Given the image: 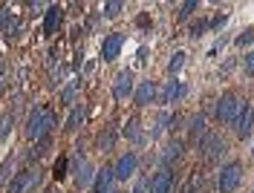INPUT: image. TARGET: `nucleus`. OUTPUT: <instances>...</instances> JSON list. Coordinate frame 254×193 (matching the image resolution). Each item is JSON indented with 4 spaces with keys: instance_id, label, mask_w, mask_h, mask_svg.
<instances>
[{
    "instance_id": "f257e3e1",
    "label": "nucleus",
    "mask_w": 254,
    "mask_h": 193,
    "mask_svg": "<svg viewBox=\"0 0 254 193\" xmlns=\"http://www.w3.org/2000/svg\"><path fill=\"white\" fill-rule=\"evenodd\" d=\"M55 124H58V115L52 113V107H47V104H35V107L29 110V118H26L23 136H26L29 142H41V139L52 136Z\"/></svg>"
},
{
    "instance_id": "f03ea898",
    "label": "nucleus",
    "mask_w": 254,
    "mask_h": 193,
    "mask_svg": "<svg viewBox=\"0 0 254 193\" xmlns=\"http://www.w3.org/2000/svg\"><path fill=\"white\" fill-rule=\"evenodd\" d=\"M243 104H246V101H243L234 90H225V93L220 96V101H217V107H214L217 121H220V124H225V127H234V121H237Z\"/></svg>"
},
{
    "instance_id": "7ed1b4c3",
    "label": "nucleus",
    "mask_w": 254,
    "mask_h": 193,
    "mask_svg": "<svg viewBox=\"0 0 254 193\" xmlns=\"http://www.w3.org/2000/svg\"><path fill=\"white\" fill-rule=\"evenodd\" d=\"M196 150H199V159L208 161V164H220V161L228 156V145H225V139H220V136L211 133V130L199 139Z\"/></svg>"
},
{
    "instance_id": "20e7f679",
    "label": "nucleus",
    "mask_w": 254,
    "mask_h": 193,
    "mask_svg": "<svg viewBox=\"0 0 254 193\" xmlns=\"http://www.w3.org/2000/svg\"><path fill=\"white\" fill-rule=\"evenodd\" d=\"M69 173H72V182H75L78 191H90L98 170L93 167V161L87 159V156H81V150H78V153L69 159Z\"/></svg>"
},
{
    "instance_id": "39448f33",
    "label": "nucleus",
    "mask_w": 254,
    "mask_h": 193,
    "mask_svg": "<svg viewBox=\"0 0 254 193\" xmlns=\"http://www.w3.org/2000/svg\"><path fill=\"white\" fill-rule=\"evenodd\" d=\"M240 185H243V164L240 161L222 164L217 173V193H234Z\"/></svg>"
},
{
    "instance_id": "423d86ee",
    "label": "nucleus",
    "mask_w": 254,
    "mask_h": 193,
    "mask_svg": "<svg viewBox=\"0 0 254 193\" xmlns=\"http://www.w3.org/2000/svg\"><path fill=\"white\" fill-rule=\"evenodd\" d=\"M113 173H116V182H127V179H133L139 173V153L136 150H127L122 153L116 164H113Z\"/></svg>"
},
{
    "instance_id": "0eeeda50",
    "label": "nucleus",
    "mask_w": 254,
    "mask_h": 193,
    "mask_svg": "<svg viewBox=\"0 0 254 193\" xmlns=\"http://www.w3.org/2000/svg\"><path fill=\"white\" fill-rule=\"evenodd\" d=\"M188 96V87L182 84V81H176V78H171V81H165V87L159 90L156 87V104H179L182 98Z\"/></svg>"
},
{
    "instance_id": "6e6552de",
    "label": "nucleus",
    "mask_w": 254,
    "mask_h": 193,
    "mask_svg": "<svg viewBox=\"0 0 254 193\" xmlns=\"http://www.w3.org/2000/svg\"><path fill=\"white\" fill-rule=\"evenodd\" d=\"M182 153H185V145L179 139H171L168 145L159 150V170H171L176 161L182 159Z\"/></svg>"
},
{
    "instance_id": "1a4fd4ad",
    "label": "nucleus",
    "mask_w": 254,
    "mask_h": 193,
    "mask_svg": "<svg viewBox=\"0 0 254 193\" xmlns=\"http://www.w3.org/2000/svg\"><path fill=\"white\" fill-rule=\"evenodd\" d=\"M252 130H254V104H243V110H240L237 115V121H234V136H237L240 142H246L249 136H252Z\"/></svg>"
},
{
    "instance_id": "9d476101",
    "label": "nucleus",
    "mask_w": 254,
    "mask_h": 193,
    "mask_svg": "<svg viewBox=\"0 0 254 193\" xmlns=\"http://www.w3.org/2000/svg\"><path fill=\"white\" fill-rule=\"evenodd\" d=\"M133 90H136V84H133V72L130 69H122L116 81H113V98L116 101H127V98H133Z\"/></svg>"
},
{
    "instance_id": "9b49d317",
    "label": "nucleus",
    "mask_w": 254,
    "mask_h": 193,
    "mask_svg": "<svg viewBox=\"0 0 254 193\" xmlns=\"http://www.w3.org/2000/svg\"><path fill=\"white\" fill-rule=\"evenodd\" d=\"M176 188V173L174 170H156L150 176V185H147V193H174Z\"/></svg>"
},
{
    "instance_id": "f8f14e48",
    "label": "nucleus",
    "mask_w": 254,
    "mask_h": 193,
    "mask_svg": "<svg viewBox=\"0 0 254 193\" xmlns=\"http://www.w3.org/2000/svg\"><path fill=\"white\" fill-rule=\"evenodd\" d=\"M122 47H125V32L104 35V41H101V58H104V61H116L119 52H122Z\"/></svg>"
},
{
    "instance_id": "ddd939ff",
    "label": "nucleus",
    "mask_w": 254,
    "mask_h": 193,
    "mask_svg": "<svg viewBox=\"0 0 254 193\" xmlns=\"http://www.w3.org/2000/svg\"><path fill=\"white\" fill-rule=\"evenodd\" d=\"M156 101V84L150 78H144L136 84V90H133V104L136 107H147V104H153Z\"/></svg>"
},
{
    "instance_id": "4468645a",
    "label": "nucleus",
    "mask_w": 254,
    "mask_h": 193,
    "mask_svg": "<svg viewBox=\"0 0 254 193\" xmlns=\"http://www.w3.org/2000/svg\"><path fill=\"white\" fill-rule=\"evenodd\" d=\"M61 20H64V6H58V3H49V9L44 12V35H47V38H52V35L58 32Z\"/></svg>"
},
{
    "instance_id": "2eb2a0df",
    "label": "nucleus",
    "mask_w": 254,
    "mask_h": 193,
    "mask_svg": "<svg viewBox=\"0 0 254 193\" xmlns=\"http://www.w3.org/2000/svg\"><path fill=\"white\" fill-rule=\"evenodd\" d=\"M84 118H87V107H84L81 101H75L72 110H69V115H66V121H64V130H66V133H78L81 124H84Z\"/></svg>"
},
{
    "instance_id": "dca6fc26",
    "label": "nucleus",
    "mask_w": 254,
    "mask_h": 193,
    "mask_svg": "<svg viewBox=\"0 0 254 193\" xmlns=\"http://www.w3.org/2000/svg\"><path fill=\"white\" fill-rule=\"evenodd\" d=\"M188 139L190 142H193V145H199V139H202V136H205L208 133V121H205V115L202 113H196V115H190L188 118Z\"/></svg>"
},
{
    "instance_id": "f3484780",
    "label": "nucleus",
    "mask_w": 254,
    "mask_h": 193,
    "mask_svg": "<svg viewBox=\"0 0 254 193\" xmlns=\"http://www.w3.org/2000/svg\"><path fill=\"white\" fill-rule=\"evenodd\" d=\"M113 185H116V173H113V164H104V167H98V173H95V182H93L95 193H104L107 188H113Z\"/></svg>"
},
{
    "instance_id": "a211bd4d",
    "label": "nucleus",
    "mask_w": 254,
    "mask_h": 193,
    "mask_svg": "<svg viewBox=\"0 0 254 193\" xmlns=\"http://www.w3.org/2000/svg\"><path fill=\"white\" fill-rule=\"evenodd\" d=\"M122 133H125V139L130 145H142L144 136H142V121H139V115H130L125 121V130H122Z\"/></svg>"
},
{
    "instance_id": "6ab92c4d",
    "label": "nucleus",
    "mask_w": 254,
    "mask_h": 193,
    "mask_svg": "<svg viewBox=\"0 0 254 193\" xmlns=\"http://www.w3.org/2000/svg\"><path fill=\"white\" fill-rule=\"evenodd\" d=\"M95 145H98V150H101L104 156H107V153H113V150H116V130H113V127H104L101 133H98Z\"/></svg>"
},
{
    "instance_id": "aec40b11",
    "label": "nucleus",
    "mask_w": 254,
    "mask_h": 193,
    "mask_svg": "<svg viewBox=\"0 0 254 193\" xmlns=\"http://www.w3.org/2000/svg\"><path fill=\"white\" fill-rule=\"evenodd\" d=\"M26 188H29V170H20V173H15L9 179L6 193H26Z\"/></svg>"
},
{
    "instance_id": "412c9836",
    "label": "nucleus",
    "mask_w": 254,
    "mask_h": 193,
    "mask_svg": "<svg viewBox=\"0 0 254 193\" xmlns=\"http://www.w3.org/2000/svg\"><path fill=\"white\" fill-rule=\"evenodd\" d=\"M168 127H171V113H159V118L153 121V127H150V142H156Z\"/></svg>"
},
{
    "instance_id": "4be33fe9",
    "label": "nucleus",
    "mask_w": 254,
    "mask_h": 193,
    "mask_svg": "<svg viewBox=\"0 0 254 193\" xmlns=\"http://www.w3.org/2000/svg\"><path fill=\"white\" fill-rule=\"evenodd\" d=\"M185 58H188L185 52H174V55H171V61H168V75H171V78H176V75L182 72V66H185Z\"/></svg>"
},
{
    "instance_id": "5701e85b",
    "label": "nucleus",
    "mask_w": 254,
    "mask_h": 193,
    "mask_svg": "<svg viewBox=\"0 0 254 193\" xmlns=\"http://www.w3.org/2000/svg\"><path fill=\"white\" fill-rule=\"evenodd\" d=\"M193 12H199V0H188V3H179L176 6V20H188Z\"/></svg>"
},
{
    "instance_id": "b1692460",
    "label": "nucleus",
    "mask_w": 254,
    "mask_h": 193,
    "mask_svg": "<svg viewBox=\"0 0 254 193\" xmlns=\"http://www.w3.org/2000/svg\"><path fill=\"white\" fill-rule=\"evenodd\" d=\"M208 29H211V20H208V17H196V20L188 26V35L190 38H202Z\"/></svg>"
},
{
    "instance_id": "393cba45",
    "label": "nucleus",
    "mask_w": 254,
    "mask_h": 193,
    "mask_svg": "<svg viewBox=\"0 0 254 193\" xmlns=\"http://www.w3.org/2000/svg\"><path fill=\"white\" fill-rule=\"evenodd\" d=\"M52 176L58 179V182L69 176V159H66V156H58V159H55V164H52Z\"/></svg>"
},
{
    "instance_id": "a878e982",
    "label": "nucleus",
    "mask_w": 254,
    "mask_h": 193,
    "mask_svg": "<svg viewBox=\"0 0 254 193\" xmlns=\"http://www.w3.org/2000/svg\"><path fill=\"white\" fill-rule=\"evenodd\" d=\"M122 9H125V3H122V0H110V3H104V6H101V17H107V20H110V17H119V15H122Z\"/></svg>"
},
{
    "instance_id": "bb28decb",
    "label": "nucleus",
    "mask_w": 254,
    "mask_h": 193,
    "mask_svg": "<svg viewBox=\"0 0 254 193\" xmlns=\"http://www.w3.org/2000/svg\"><path fill=\"white\" fill-rule=\"evenodd\" d=\"M75 93H78V84L69 81V84L61 90V104H75Z\"/></svg>"
},
{
    "instance_id": "cd10ccee",
    "label": "nucleus",
    "mask_w": 254,
    "mask_h": 193,
    "mask_svg": "<svg viewBox=\"0 0 254 193\" xmlns=\"http://www.w3.org/2000/svg\"><path fill=\"white\" fill-rule=\"evenodd\" d=\"M20 32H23V20H20V17H12V23H9V26H6V38H9V41H12V38H20Z\"/></svg>"
},
{
    "instance_id": "c85d7f7f",
    "label": "nucleus",
    "mask_w": 254,
    "mask_h": 193,
    "mask_svg": "<svg viewBox=\"0 0 254 193\" xmlns=\"http://www.w3.org/2000/svg\"><path fill=\"white\" fill-rule=\"evenodd\" d=\"M64 75H66V66L64 64H58V69H55V64H49V84H52V87H58V84H64Z\"/></svg>"
},
{
    "instance_id": "c756f323",
    "label": "nucleus",
    "mask_w": 254,
    "mask_h": 193,
    "mask_svg": "<svg viewBox=\"0 0 254 193\" xmlns=\"http://www.w3.org/2000/svg\"><path fill=\"white\" fill-rule=\"evenodd\" d=\"M12 124H15V115H12V113L0 115V142H6V136H9V130H12Z\"/></svg>"
},
{
    "instance_id": "7c9ffc66",
    "label": "nucleus",
    "mask_w": 254,
    "mask_h": 193,
    "mask_svg": "<svg viewBox=\"0 0 254 193\" xmlns=\"http://www.w3.org/2000/svg\"><path fill=\"white\" fill-rule=\"evenodd\" d=\"M9 176H15V159H12V156L3 161V167H0V185L9 182Z\"/></svg>"
},
{
    "instance_id": "2f4dec72",
    "label": "nucleus",
    "mask_w": 254,
    "mask_h": 193,
    "mask_svg": "<svg viewBox=\"0 0 254 193\" xmlns=\"http://www.w3.org/2000/svg\"><path fill=\"white\" fill-rule=\"evenodd\" d=\"M234 44H237V47H252L254 44V29H243V32L234 38Z\"/></svg>"
},
{
    "instance_id": "473e14b6",
    "label": "nucleus",
    "mask_w": 254,
    "mask_h": 193,
    "mask_svg": "<svg viewBox=\"0 0 254 193\" xmlns=\"http://www.w3.org/2000/svg\"><path fill=\"white\" fill-rule=\"evenodd\" d=\"M12 9H9V6H0V32H6V26H9V23H12Z\"/></svg>"
},
{
    "instance_id": "72a5a7b5",
    "label": "nucleus",
    "mask_w": 254,
    "mask_h": 193,
    "mask_svg": "<svg viewBox=\"0 0 254 193\" xmlns=\"http://www.w3.org/2000/svg\"><path fill=\"white\" fill-rule=\"evenodd\" d=\"M243 72H246V78H254V49L243 58Z\"/></svg>"
},
{
    "instance_id": "f704fd0d",
    "label": "nucleus",
    "mask_w": 254,
    "mask_h": 193,
    "mask_svg": "<svg viewBox=\"0 0 254 193\" xmlns=\"http://www.w3.org/2000/svg\"><path fill=\"white\" fill-rule=\"evenodd\" d=\"M147 185H150V179L139 176V179H136V188H133V193H147Z\"/></svg>"
},
{
    "instance_id": "c9c22d12",
    "label": "nucleus",
    "mask_w": 254,
    "mask_h": 193,
    "mask_svg": "<svg viewBox=\"0 0 254 193\" xmlns=\"http://www.w3.org/2000/svg\"><path fill=\"white\" fill-rule=\"evenodd\" d=\"M225 23H228V15L222 12V15H217V17H214V20H211V29H217V32H220V29H222V26H225Z\"/></svg>"
},
{
    "instance_id": "e433bc0d",
    "label": "nucleus",
    "mask_w": 254,
    "mask_h": 193,
    "mask_svg": "<svg viewBox=\"0 0 254 193\" xmlns=\"http://www.w3.org/2000/svg\"><path fill=\"white\" fill-rule=\"evenodd\" d=\"M6 75V61H3V55H0V78Z\"/></svg>"
},
{
    "instance_id": "4c0bfd02",
    "label": "nucleus",
    "mask_w": 254,
    "mask_h": 193,
    "mask_svg": "<svg viewBox=\"0 0 254 193\" xmlns=\"http://www.w3.org/2000/svg\"><path fill=\"white\" fill-rule=\"evenodd\" d=\"M44 193H61V188H47Z\"/></svg>"
},
{
    "instance_id": "58836bf2",
    "label": "nucleus",
    "mask_w": 254,
    "mask_h": 193,
    "mask_svg": "<svg viewBox=\"0 0 254 193\" xmlns=\"http://www.w3.org/2000/svg\"><path fill=\"white\" fill-rule=\"evenodd\" d=\"M104 193H119V188H116V185H113V188H107V191Z\"/></svg>"
},
{
    "instance_id": "ea45409f",
    "label": "nucleus",
    "mask_w": 254,
    "mask_h": 193,
    "mask_svg": "<svg viewBox=\"0 0 254 193\" xmlns=\"http://www.w3.org/2000/svg\"><path fill=\"white\" fill-rule=\"evenodd\" d=\"M252 156H254V145H252Z\"/></svg>"
}]
</instances>
